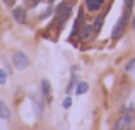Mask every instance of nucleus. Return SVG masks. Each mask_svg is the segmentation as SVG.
Instances as JSON below:
<instances>
[{
	"mask_svg": "<svg viewBox=\"0 0 135 130\" xmlns=\"http://www.w3.org/2000/svg\"><path fill=\"white\" fill-rule=\"evenodd\" d=\"M10 62H12V67L16 70H26L27 67L31 65L29 57H27L24 51H21V50H16V51H14L12 57H10Z\"/></svg>",
	"mask_w": 135,
	"mask_h": 130,
	"instance_id": "f257e3e1",
	"label": "nucleus"
},
{
	"mask_svg": "<svg viewBox=\"0 0 135 130\" xmlns=\"http://www.w3.org/2000/svg\"><path fill=\"white\" fill-rule=\"evenodd\" d=\"M133 125V117L132 113H123L116 118V122L113 123V130H125Z\"/></svg>",
	"mask_w": 135,
	"mask_h": 130,
	"instance_id": "f03ea898",
	"label": "nucleus"
},
{
	"mask_svg": "<svg viewBox=\"0 0 135 130\" xmlns=\"http://www.w3.org/2000/svg\"><path fill=\"white\" fill-rule=\"evenodd\" d=\"M40 93L43 94L46 104H51L53 103V96H51V82L48 79H41L40 80Z\"/></svg>",
	"mask_w": 135,
	"mask_h": 130,
	"instance_id": "7ed1b4c3",
	"label": "nucleus"
},
{
	"mask_svg": "<svg viewBox=\"0 0 135 130\" xmlns=\"http://www.w3.org/2000/svg\"><path fill=\"white\" fill-rule=\"evenodd\" d=\"M12 17L19 24H26L27 22V9L24 5H14L12 7Z\"/></svg>",
	"mask_w": 135,
	"mask_h": 130,
	"instance_id": "20e7f679",
	"label": "nucleus"
},
{
	"mask_svg": "<svg viewBox=\"0 0 135 130\" xmlns=\"http://www.w3.org/2000/svg\"><path fill=\"white\" fill-rule=\"evenodd\" d=\"M127 17L122 16L118 19V22L115 24V27H113V33H111V38L113 40H118V38H122L123 34H125V29H127Z\"/></svg>",
	"mask_w": 135,
	"mask_h": 130,
	"instance_id": "39448f33",
	"label": "nucleus"
},
{
	"mask_svg": "<svg viewBox=\"0 0 135 130\" xmlns=\"http://www.w3.org/2000/svg\"><path fill=\"white\" fill-rule=\"evenodd\" d=\"M45 104H46V101H45L43 94L40 93L36 98H34V110H36V117L38 118H43V115H45Z\"/></svg>",
	"mask_w": 135,
	"mask_h": 130,
	"instance_id": "423d86ee",
	"label": "nucleus"
},
{
	"mask_svg": "<svg viewBox=\"0 0 135 130\" xmlns=\"http://www.w3.org/2000/svg\"><path fill=\"white\" fill-rule=\"evenodd\" d=\"M104 5V0H86V9L89 12H99Z\"/></svg>",
	"mask_w": 135,
	"mask_h": 130,
	"instance_id": "0eeeda50",
	"label": "nucleus"
},
{
	"mask_svg": "<svg viewBox=\"0 0 135 130\" xmlns=\"http://www.w3.org/2000/svg\"><path fill=\"white\" fill-rule=\"evenodd\" d=\"M79 34L82 40H89V38L94 34V29H92V24H82L79 27Z\"/></svg>",
	"mask_w": 135,
	"mask_h": 130,
	"instance_id": "6e6552de",
	"label": "nucleus"
},
{
	"mask_svg": "<svg viewBox=\"0 0 135 130\" xmlns=\"http://www.w3.org/2000/svg\"><path fill=\"white\" fill-rule=\"evenodd\" d=\"M10 108L5 104V101L3 99H0V118L2 120H10Z\"/></svg>",
	"mask_w": 135,
	"mask_h": 130,
	"instance_id": "1a4fd4ad",
	"label": "nucleus"
},
{
	"mask_svg": "<svg viewBox=\"0 0 135 130\" xmlns=\"http://www.w3.org/2000/svg\"><path fill=\"white\" fill-rule=\"evenodd\" d=\"M77 82H79V75H77V74H72V75H70V80H69V84H67V89H65L67 96H70V93H72V91L75 89Z\"/></svg>",
	"mask_w": 135,
	"mask_h": 130,
	"instance_id": "9d476101",
	"label": "nucleus"
},
{
	"mask_svg": "<svg viewBox=\"0 0 135 130\" xmlns=\"http://www.w3.org/2000/svg\"><path fill=\"white\" fill-rule=\"evenodd\" d=\"M103 24H104V14H101V16H98L94 19V22H92V29H94V34L101 33V27Z\"/></svg>",
	"mask_w": 135,
	"mask_h": 130,
	"instance_id": "9b49d317",
	"label": "nucleus"
},
{
	"mask_svg": "<svg viewBox=\"0 0 135 130\" xmlns=\"http://www.w3.org/2000/svg\"><path fill=\"white\" fill-rule=\"evenodd\" d=\"M74 91H75V94H79V96L80 94H86L87 91H89V84L84 82V80H80V82H77V86H75Z\"/></svg>",
	"mask_w": 135,
	"mask_h": 130,
	"instance_id": "f8f14e48",
	"label": "nucleus"
},
{
	"mask_svg": "<svg viewBox=\"0 0 135 130\" xmlns=\"http://www.w3.org/2000/svg\"><path fill=\"white\" fill-rule=\"evenodd\" d=\"M132 9H133V0H125V14L123 16L128 19L130 14H132Z\"/></svg>",
	"mask_w": 135,
	"mask_h": 130,
	"instance_id": "ddd939ff",
	"label": "nucleus"
},
{
	"mask_svg": "<svg viewBox=\"0 0 135 130\" xmlns=\"http://www.w3.org/2000/svg\"><path fill=\"white\" fill-rule=\"evenodd\" d=\"M53 10H55V7H53V5H51V3H50V5H48V7H46V10H45V12H43V14H41V16H40V19H41V21H45V19H48V17H50V16H53Z\"/></svg>",
	"mask_w": 135,
	"mask_h": 130,
	"instance_id": "4468645a",
	"label": "nucleus"
},
{
	"mask_svg": "<svg viewBox=\"0 0 135 130\" xmlns=\"http://www.w3.org/2000/svg\"><path fill=\"white\" fill-rule=\"evenodd\" d=\"M7 80H9V74H7L3 69H0V86H5Z\"/></svg>",
	"mask_w": 135,
	"mask_h": 130,
	"instance_id": "2eb2a0df",
	"label": "nucleus"
},
{
	"mask_svg": "<svg viewBox=\"0 0 135 130\" xmlns=\"http://www.w3.org/2000/svg\"><path fill=\"white\" fill-rule=\"evenodd\" d=\"M72 103H74V99H72V96H67L65 99H63V103H62V106H63V110H69L70 106H72Z\"/></svg>",
	"mask_w": 135,
	"mask_h": 130,
	"instance_id": "dca6fc26",
	"label": "nucleus"
},
{
	"mask_svg": "<svg viewBox=\"0 0 135 130\" xmlns=\"http://www.w3.org/2000/svg\"><path fill=\"white\" fill-rule=\"evenodd\" d=\"M127 72H135V58H132V60L127 64Z\"/></svg>",
	"mask_w": 135,
	"mask_h": 130,
	"instance_id": "f3484780",
	"label": "nucleus"
},
{
	"mask_svg": "<svg viewBox=\"0 0 135 130\" xmlns=\"http://www.w3.org/2000/svg\"><path fill=\"white\" fill-rule=\"evenodd\" d=\"M3 3H5L7 7H14L16 5V0H3Z\"/></svg>",
	"mask_w": 135,
	"mask_h": 130,
	"instance_id": "a211bd4d",
	"label": "nucleus"
},
{
	"mask_svg": "<svg viewBox=\"0 0 135 130\" xmlns=\"http://www.w3.org/2000/svg\"><path fill=\"white\" fill-rule=\"evenodd\" d=\"M132 26L135 27V16H133V19H132Z\"/></svg>",
	"mask_w": 135,
	"mask_h": 130,
	"instance_id": "6ab92c4d",
	"label": "nucleus"
},
{
	"mask_svg": "<svg viewBox=\"0 0 135 130\" xmlns=\"http://www.w3.org/2000/svg\"><path fill=\"white\" fill-rule=\"evenodd\" d=\"M46 2H48V3H53V2H55V0H46Z\"/></svg>",
	"mask_w": 135,
	"mask_h": 130,
	"instance_id": "aec40b11",
	"label": "nucleus"
},
{
	"mask_svg": "<svg viewBox=\"0 0 135 130\" xmlns=\"http://www.w3.org/2000/svg\"><path fill=\"white\" fill-rule=\"evenodd\" d=\"M125 130H133V128H132V127H128V128H125Z\"/></svg>",
	"mask_w": 135,
	"mask_h": 130,
	"instance_id": "412c9836",
	"label": "nucleus"
}]
</instances>
